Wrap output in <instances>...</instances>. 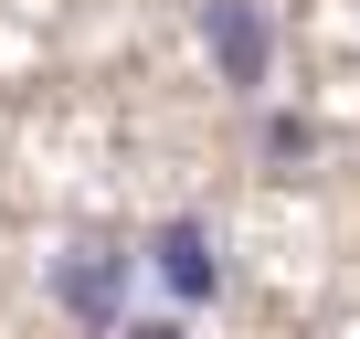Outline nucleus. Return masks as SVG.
Masks as SVG:
<instances>
[{
	"mask_svg": "<svg viewBox=\"0 0 360 339\" xmlns=\"http://www.w3.org/2000/svg\"><path fill=\"white\" fill-rule=\"evenodd\" d=\"M138 265H148V255H127V234L96 223V234H75V244L53 255V307L85 318L96 339H117V328H127V276H138Z\"/></svg>",
	"mask_w": 360,
	"mask_h": 339,
	"instance_id": "obj_1",
	"label": "nucleus"
},
{
	"mask_svg": "<svg viewBox=\"0 0 360 339\" xmlns=\"http://www.w3.org/2000/svg\"><path fill=\"white\" fill-rule=\"evenodd\" d=\"M202 32H212V53H223L233 85H265V11L255 0H202Z\"/></svg>",
	"mask_w": 360,
	"mask_h": 339,
	"instance_id": "obj_3",
	"label": "nucleus"
},
{
	"mask_svg": "<svg viewBox=\"0 0 360 339\" xmlns=\"http://www.w3.org/2000/svg\"><path fill=\"white\" fill-rule=\"evenodd\" d=\"M148 276H159L180 307H202V297L223 286V265H212V234H202V223H159V234H148Z\"/></svg>",
	"mask_w": 360,
	"mask_h": 339,
	"instance_id": "obj_2",
	"label": "nucleus"
}]
</instances>
